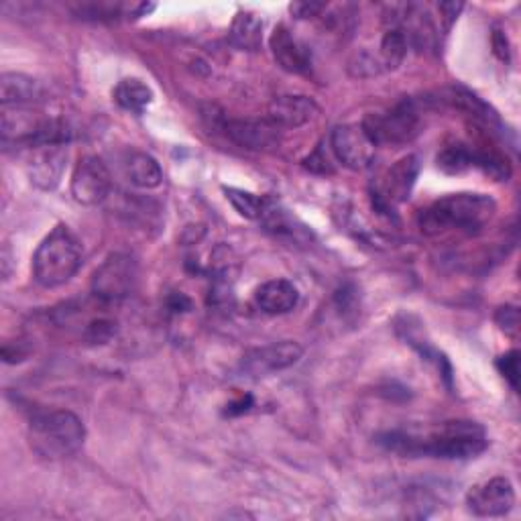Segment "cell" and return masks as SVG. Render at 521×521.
<instances>
[{
    "mask_svg": "<svg viewBox=\"0 0 521 521\" xmlns=\"http://www.w3.org/2000/svg\"><path fill=\"white\" fill-rule=\"evenodd\" d=\"M304 167L310 169V171H314V173H322V176H326V173H332V171H334V167H332V163H330V159L326 157V153H324L322 147H318L308 159H304Z\"/></svg>",
    "mask_w": 521,
    "mask_h": 521,
    "instance_id": "f1b7e54d",
    "label": "cell"
},
{
    "mask_svg": "<svg viewBox=\"0 0 521 521\" xmlns=\"http://www.w3.org/2000/svg\"><path fill=\"white\" fill-rule=\"evenodd\" d=\"M43 98V86L31 76L7 72L0 76V102L3 106H33Z\"/></svg>",
    "mask_w": 521,
    "mask_h": 521,
    "instance_id": "ac0fdd59",
    "label": "cell"
},
{
    "mask_svg": "<svg viewBox=\"0 0 521 521\" xmlns=\"http://www.w3.org/2000/svg\"><path fill=\"white\" fill-rule=\"evenodd\" d=\"M497 204L487 194L460 192L438 198L420 212L418 224L426 237H440L450 233L473 235L491 222Z\"/></svg>",
    "mask_w": 521,
    "mask_h": 521,
    "instance_id": "7a4b0ae2",
    "label": "cell"
},
{
    "mask_svg": "<svg viewBox=\"0 0 521 521\" xmlns=\"http://www.w3.org/2000/svg\"><path fill=\"white\" fill-rule=\"evenodd\" d=\"M253 408V397L251 395H245L233 403L226 405V416H241V414H247L249 410Z\"/></svg>",
    "mask_w": 521,
    "mask_h": 521,
    "instance_id": "1f68e13d",
    "label": "cell"
},
{
    "mask_svg": "<svg viewBox=\"0 0 521 521\" xmlns=\"http://www.w3.org/2000/svg\"><path fill=\"white\" fill-rule=\"evenodd\" d=\"M302 357L304 349L294 340L271 342L247 351L241 359V371L251 379H261L294 367Z\"/></svg>",
    "mask_w": 521,
    "mask_h": 521,
    "instance_id": "52a82bcc",
    "label": "cell"
},
{
    "mask_svg": "<svg viewBox=\"0 0 521 521\" xmlns=\"http://www.w3.org/2000/svg\"><path fill=\"white\" fill-rule=\"evenodd\" d=\"M68 163V145L49 143L31 149V159L27 165L29 180L35 188L51 192L60 186Z\"/></svg>",
    "mask_w": 521,
    "mask_h": 521,
    "instance_id": "8fae6325",
    "label": "cell"
},
{
    "mask_svg": "<svg viewBox=\"0 0 521 521\" xmlns=\"http://www.w3.org/2000/svg\"><path fill=\"white\" fill-rule=\"evenodd\" d=\"M271 53L281 70L289 74H306L312 68L310 49L285 25H277L269 39Z\"/></svg>",
    "mask_w": 521,
    "mask_h": 521,
    "instance_id": "5bb4252c",
    "label": "cell"
},
{
    "mask_svg": "<svg viewBox=\"0 0 521 521\" xmlns=\"http://www.w3.org/2000/svg\"><path fill=\"white\" fill-rule=\"evenodd\" d=\"M257 306L269 316H281L292 312L300 302L298 287L287 279H271L263 283L255 294Z\"/></svg>",
    "mask_w": 521,
    "mask_h": 521,
    "instance_id": "e0dca14e",
    "label": "cell"
},
{
    "mask_svg": "<svg viewBox=\"0 0 521 521\" xmlns=\"http://www.w3.org/2000/svg\"><path fill=\"white\" fill-rule=\"evenodd\" d=\"M328 7L324 3H294L289 7L292 15H296L298 19H312V17H320L322 11H326Z\"/></svg>",
    "mask_w": 521,
    "mask_h": 521,
    "instance_id": "f546056e",
    "label": "cell"
},
{
    "mask_svg": "<svg viewBox=\"0 0 521 521\" xmlns=\"http://www.w3.org/2000/svg\"><path fill=\"white\" fill-rule=\"evenodd\" d=\"M167 302H169L171 312H190L192 310V300L184 294H171Z\"/></svg>",
    "mask_w": 521,
    "mask_h": 521,
    "instance_id": "836d02e7",
    "label": "cell"
},
{
    "mask_svg": "<svg viewBox=\"0 0 521 521\" xmlns=\"http://www.w3.org/2000/svg\"><path fill=\"white\" fill-rule=\"evenodd\" d=\"M259 222L265 226L267 233L287 243L300 245L312 239L310 228L302 224L287 208H283L275 198H265V208L261 212Z\"/></svg>",
    "mask_w": 521,
    "mask_h": 521,
    "instance_id": "9a60e30c",
    "label": "cell"
},
{
    "mask_svg": "<svg viewBox=\"0 0 521 521\" xmlns=\"http://www.w3.org/2000/svg\"><path fill=\"white\" fill-rule=\"evenodd\" d=\"M123 5H110V3H90V5H80L76 9V15L80 19H90V21H104V19H117L123 15Z\"/></svg>",
    "mask_w": 521,
    "mask_h": 521,
    "instance_id": "484cf974",
    "label": "cell"
},
{
    "mask_svg": "<svg viewBox=\"0 0 521 521\" xmlns=\"http://www.w3.org/2000/svg\"><path fill=\"white\" fill-rule=\"evenodd\" d=\"M318 112V106L308 96H294L283 94L275 96L269 104L267 119L277 125L281 131L285 129H300L306 123H310Z\"/></svg>",
    "mask_w": 521,
    "mask_h": 521,
    "instance_id": "2e32d148",
    "label": "cell"
},
{
    "mask_svg": "<svg viewBox=\"0 0 521 521\" xmlns=\"http://www.w3.org/2000/svg\"><path fill=\"white\" fill-rule=\"evenodd\" d=\"M367 135L379 145H408L422 133V110L412 98L397 102L385 114H371L363 123Z\"/></svg>",
    "mask_w": 521,
    "mask_h": 521,
    "instance_id": "5b68a950",
    "label": "cell"
},
{
    "mask_svg": "<svg viewBox=\"0 0 521 521\" xmlns=\"http://www.w3.org/2000/svg\"><path fill=\"white\" fill-rule=\"evenodd\" d=\"M477 159H479L477 147H471L467 143H452V145H446L440 151L438 167L444 173H450V176H454V173H462V171L477 167Z\"/></svg>",
    "mask_w": 521,
    "mask_h": 521,
    "instance_id": "603a6c76",
    "label": "cell"
},
{
    "mask_svg": "<svg viewBox=\"0 0 521 521\" xmlns=\"http://www.w3.org/2000/svg\"><path fill=\"white\" fill-rule=\"evenodd\" d=\"M114 102L123 110L133 114H143L147 106L153 102V90L139 78H127L114 88Z\"/></svg>",
    "mask_w": 521,
    "mask_h": 521,
    "instance_id": "7402d4cb",
    "label": "cell"
},
{
    "mask_svg": "<svg viewBox=\"0 0 521 521\" xmlns=\"http://www.w3.org/2000/svg\"><path fill=\"white\" fill-rule=\"evenodd\" d=\"M137 277L139 267L131 255L112 253L92 275V294L104 304L123 302L133 294Z\"/></svg>",
    "mask_w": 521,
    "mask_h": 521,
    "instance_id": "8992f818",
    "label": "cell"
},
{
    "mask_svg": "<svg viewBox=\"0 0 521 521\" xmlns=\"http://www.w3.org/2000/svg\"><path fill=\"white\" fill-rule=\"evenodd\" d=\"M82 245L66 224L55 226L33 255V277L41 287H60L82 267Z\"/></svg>",
    "mask_w": 521,
    "mask_h": 521,
    "instance_id": "3957f363",
    "label": "cell"
},
{
    "mask_svg": "<svg viewBox=\"0 0 521 521\" xmlns=\"http://www.w3.org/2000/svg\"><path fill=\"white\" fill-rule=\"evenodd\" d=\"M438 9H440V15H442L440 21L444 23V29L450 31L452 23L458 19V15H460L462 9H465V5H462V3H442Z\"/></svg>",
    "mask_w": 521,
    "mask_h": 521,
    "instance_id": "4dcf8cb0",
    "label": "cell"
},
{
    "mask_svg": "<svg viewBox=\"0 0 521 521\" xmlns=\"http://www.w3.org/2000/svg\"><path fill=\"white\" fill-rule=\"evenodd\" d=\"M515 505V491L509 479L493 477L481 485H475L467 495V507L479 517L507 515Z\"/></svg>",
    "mask_w": 521,
    "mask_h": 521,
    "instance_id": "4fadbf2b",
    "label": "cell"
},
{
    "mask_svg": "<svg viewBox=\"0 0 521 521\" xmlns=\"http://www.w3.org/2000/svg\"><path fill=\"white\" fill-rule=\"evenodd\" d=\"M410 41L405 37V33L397 25H387V31L383 33L379 53L375 55L381 72H391L395 70L401 62L405 53H408Z\"/></svg>",
    "mask_w": 521,
    "mask_h": 521,
    "instance_id": "44dd1931",
    "label": "cell"
},
{
    "mask_svg": "<svg viewBox=\"0 0 521 521\" xmlns=\"http://www.w3.org/2000/svg\"><path fill=\"white\" fill-rule=\"evenodd\" d=\"M127 176L133 186L143 190H153L163 182L161 165L147 153H131L127 159Z\"/></svg>",
    "mask_w": 521,
    "mask_h": 521,
    "instance_id": "ffe728a7",
    "label": "cell"
},
{
    "mask_svg": "<svg viewBox=\"0 0 521 521\" xmlns=\"http://www.w3.org/2000/svg\"><path fill=\"white\" fill-rule=\"evenodd\" d=\"M226 200L235 206V210L249 218V220H259L261 212L265 208V198L263 196H255L251 192L239 190V188H224Z\"/></svg>",
    "mask_w": 521,
    "mask_h": 521,
    "instance_id": "cb8c5ba5",
    "label": "cell"
},
{
    "mask_svg": "<svg viewBox=\"0 0 521 521\" xmlns=\"http://www.w3.org/2000/svg\"><path fill=\"white\" fill-rule=\"evenodd\" d=\"M497 369L505 377V381L511 385L513 391L519 389V353L509 351L497 359Z\"/></svg>",
    "mask_w": 521,
    "mask_h": 521,
    "instance_id": "4316f807",
    "label": "cell"
},
{
    "mask_svg": "<svg viewBox=\"0 0 521 521\" xmlns=\"http://www.w3.org/2000/svg\"><path fill=\"white\" fill-rule=\"evenodd\" d=\"M29 440L33 450L45 458H68L82 448L86 428L74 412H39L29 422Z\"/></svg>",
    "mask_w": 521,
    "mask_h": 521,
    "instance_id": "277c9868",
    "label": "cell"
},
{
    "mask_svg": "<svg viewBox=\"0 0 521 521\" xmlns=\"http://www.w3.org/2000/svg\"><path fill=\"white\" fill-rule=\"evenodd\" d=\"M72 196L82 206L102 204L112 190V176L100 157H82L72 173Z\"/></svg>",
    "mask_w": 521,
    "mask_h": 521,
    "instance_id": "30bf717a",
    "label": "cell"
},
{
    "mask_svg": "<svg viewBox=\"0 0 521 521\" xmlns=\"http://www.w3.org/2000/svg\"><path fill=\"white\" fill-rule=\"evenodd\" d=\"M230 41L243 51H257L263 43V21L251 11L237 13L230 25Z\"/></svg>",
    "mask_w": 521,
    "mask_h": 521,
    "instance_id": "d6986e66",
    "label": "cell"
},
{
    "mask_svg": "<svg viewBox=\"0 0 521 521\" xmlns=\"http://www.w3.org/2000/svg\"><path fill=\"white\" fill-rule=\"evenodd\" d=\"M495 322L499 324V328L511 336V338H517V332H519V310L515 306H503L497 310L495 314Z\"/></svg>",
    "mask_w": 521,
    "mask_h": 521,
    "instance_id": "83f0119b",
    "label": "cell"
},
{
    "mask_svg": "<svg viewBox=\"0 0 521 521\" xmlns=\"http://www.w3.org/2000/svg\"><path fill=\"white\" fill-rule=\"evenodd\" d=\"M224 135L247 151H269L279 147L283 131L265 119H226L222 121Z\"/></svg>",
    "mask_w": 521,
    "mask_h": 521,
    "instance_id": "7c38bea8",
    "label": "cell"
},
{
    "mask_svg": "<svg viewBox=\"0 0 521 521\" xmlns=\"http://www.w3.org/2000/svg\"><path fill=\"white\" fill-rule=\"evenodd\" d=\"M114 336H117V322L110 320V318H94L84 328V340L92 346L108 344Z\"/></svg>",
    "mask_w": 521,
    "mask_h": 521,
    "instance_id": "d4e9b609",
    "label": "cell"
},
{
    "mask_svg": "<svg viewBox=\"0 0 521 521\" xmlns=\"http://www.w3.org/2000/svg\"><path fill=\"white\" fill-rule=\"evenodd\" d=\"M330 149L336 161L353 171H365L373 165L377 145L363 125H340L330 135Z\"/></svg>",
    "mask_w": 521,
    "mask_h": 521,
    "instance_id": "ba28073f",
    "label": "cell"
},
{
    "mask_svg": "<svg viewBox=\"0 0 521 521\" xmlns=\"http://www.w3.org/2000/svg\"><path fill=\"white\" fill-rule=\"evenodd\" d=\"M493 49L501 62H509V41L503 31L493 33Z\"/></svg>",
    "mask_w": 521,
    "mask_h": 521,
    "instance_id": "d6a6232c",
    "label": "cell"
},
{
    "mask_svg": "<svg viewBox=\"0 0 521 521\" xmlns=\"http://www.w3.org/2000/svg\"><path fill=\"white\" fill-rule=\"evenodd\" d=\"M420 173V159L416 155H408L399 159L383 178V184L375 188L373 200L375 208L379 212H391L393 206L403 204L405 200H410L412 190L416 186Z\"/></svg>",
    "mask_w": 521,
    "mask_h": 521,
    "instance_id": "9c48e42d",
    "label": "cell"
},
{
    "mask_svg": "<svg viewBox=\"0 0 521 521\" xmlns=\"http://www.w3.org/2000/svg\"><path fill=\"white\" fill-rule=\"evenodd\" d=\"M377 442L395 454L405 458H442V460H469L483 454L489 446L487 432L481 424L469 420H452L434 428L426 436L412 432H385Z\"/></svg>",
    "mask_w": 521,
    "mask_h": 521,
    "instance_id": "6da1fadb",
    "label": "cell"
}]
</instances>
